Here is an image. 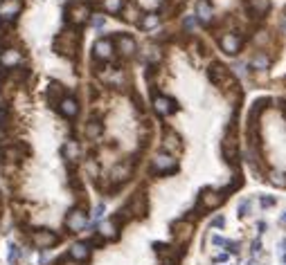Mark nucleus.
Returning <instances> with one entry per match:
<instances>
[{"label":"nucleus","mask_w":286,"mask_h":265,"mask_svg":"<svg viewBox=\"0 0 286 265\" xmlns=\"http://www.w3.org/2000/svg\"><path fill=\"white\" fill-rule=\"evenodd\" d=\"M176 166H178V162H176V158L169 153H158L153 158V171H158V173H169Z\"/></svg>","instance_id":"obj_3"},{"label":"nucleus","mask_w":286,"mask_h":265,"mask_svg":"<svg viewBox=\"0 0 286 265\" xmlns=\"http://www.w3.org/2000/svg\"><path fill=\"white\" fill-rule=\"evenodd\" d=\"M20 61H23V56H20V52L14 50V48L5 50L3 54H0V63H3L5 67H16Z\"/></svg>","instance_id":"obj_12"},{"label":"nucleus","mask_w":286,"mask_h":265,"mask_svg":"<svg viewBox=\"0 0 286 265\" xmlns=\"http://www.w3.org/2000/svg\"><path fill=\"white\" fill-rule=\"evenodd\" d=\"M124 20H126V23H138V9H135L133 5L124 9Z\"/></svg>","instance_id":"obj_29"},{"label":"nucleus","mask_w":286,"mask_h":265,"mask_svg":"<svg viewBox=\"0 0 286 265\" xmlns=\"http://www.w3.org/2000/svg\"><path fill=\"white\" fill-rule=\"evenodd\" d=\"M92 52H95V56H97V59L108 61V59H111V56H113V43H111V41H108V39H100V41H97V43H95V50H92Z\"/></svg>","instance_id":"obj_11"},{"label":"nucleus","mask_w":286,"mask_h":265,"mask_svg":"<svg viewBox=\"0 0 286 265\" xmlns=\"http://www.w3.org/2000/svg\"><path fill=\"white\" fill-rule=\"evenodd\" d=\"M268 65H270V61H268L266 54H255L252 56V67H257V70H268Z\"/></svg>","instance_id":"obj_24"},{"label":"nucleus","mask_w":286,"mask_h":265,"mask_svg":"<svg viewBox=\"0 0 286 265\" xmlns=\"http://www.w3.org/2000/svg\"><path fill=\"white\" fill-rule=\"evenodd\" d=\"M18 258H20V249H18V245H9V254H7V261H9V265H16L18 263Z\"/></svg>","instance_id":"obj_26"},{"label":"nucleus","mask_w":286,"mask_h":265,"mask_svg":"<svg viewBox=\"0 0 286 265\" xmlns=\"http://www.w3.org/2000/svg\"><path fill=\"white\" fill-rule=\"evenodd\" d=\"M270 182H273L275 186H286V173H282V171L270 173Z\"/></svg>","instance_id":"obj_28"},{"label":"nucleus","mask_w":286,"mask_h":265,"mask_svg":"<svg viewBox=\"0 0 286 265\" xmlns=\"http://www.w3.org/2000/svg\"><path fill=\"white\" fill-rule=\"evenodd\" d=\"M100 135H102V124L95 122V119H92V122H88V126H86V137H88V139H97Z\"/></svg>","instance_id":"obj_21"},{"label":"nucleus","mask_w":286,"mask_h":265,"mask_svg":"<svg viewBox=\"0 0 286 265\" xmlns=\"http://www.w3.org/2000/svg\"><path fill=\"white\" fill-rule=\"evenodd\" d=\"M160 56H163V54H160L158 48H147V50H144V61H149V63H158Z\"/></svg>","instance_id":"obj_25"},{"label":"nucleus","mask_w":286,"mask_h":265,"mask_svg":"<svg viewBox=\"0 0 286 265\" xmlns=\"http://www.w3.org/2000/svg\"><path fill=\"white\" fill-rule=\"evenodd\" d=\"M104 211H106V207H104V205H97V207H95V218H102Z\"/></svg>","instance_id":"obj_37"},{"label":"nucleus","mask_w":286,"mask_h":265,"mask_svg":"<svg viewBox=\"0 0 286 265\" xmlns=\"http://www.w3.org/2000/svg\"><path fill=\"white\" fill-rule=\"evenodd\" d=\"M212 16H214V14H212L210 3H207V0H199V3H196V18H199L201 23H210Z\"/></svg>","instance_id":"obj_14"},{"label":"nucleus","mask_w":286,"mask_h":265,"mask_svg":"<svg viewBox=\"0 0 286 265\" xmlns=\"http://www.w3.org/2000/svg\"><path fill=\"white\" fill-rule=\"evenodd\" d=\"M100 234L104 238H117V225L113 220H104L100 225Z\"/></svg>","instance_id":"obj_20"},{"label":"nucleus","mask_w":286,"mask_h":265,"mask_svg":"<svg viewBox=\"0 0 286 265\" xmlns=\"http://www.w3.org/2000/svg\"><path fill=\"white\" fill-rule=\"evenodd\" d=\"M282 252H286V241L282 243Z\"/></svg>","instance_id":"obj_44"},{"label":"nucleus","mask_w":286,"mask_h":265,"mask_svg":"<svg viewBox=\"0 0 286 265\" xmlns=\"http://www.w3.org/2000/svg\"><path fill=\"white\" fill-rule=\"evenodd\" d=\"M221 50L226 54H237L241 50V39L237 34H223L221 36Z\"/></svg>","instance_id":"obj_8"},{"label":"nucleus","mask_w":286,"mask_h":265,"mask_svg":"<svg viewBox=\"0 0 286 265\" xmlns=\"http://www.w3.org/2000/svg\"><path fill=\"white\" fill-rule=\"evenodd\" d=\"M50 99L54 101V103L61 101V86H59V83H52V88H50Z\"/></svg>","instance_id":"obj_30"},{"label":"nucleus","mask_w":286,"mask_h":265,"mask_svg":"<svg viewBox=\"0 0 286 265\" xmlns=\"http://www.w3.org/2000/svg\"><path fill=\"white\" fill-rule=\"evenodd\" d=\"M70 258L77 263H86L88 258H90V245L88 243H75V245L70 247Z\"/></svg>","instance_id":"obj_7"},{"label":"nucleus","mask_w":286,"mask_h":265,"mask_svg":"<svg viewBox=\"0 0 286 265\" xmlns=\"http://www.w3.org/2000/svg\"><path fill=\"white\" fill-rule=\"evenodd\" d=\"M235 67H237V72H239V74H241V77H246V70H243V65H241V63H237Z\"/></svg>","instance_id":"obj_42"},{"label":"nucleus","mask_w":286,"mask_h":265,"mask_svg":"<svg viewBox=\"0 0 286 265\" xmlns=\"http://www.w3.org/2000/svg\"><path fill=\"white\" fill-rule=\"evenodd\" d=\"M262 205H264V207H273V205H275V198H268V196H264V198H262Z\"/></svg>","instance_id":"obj_36"},{"label":"nucleus","mask_w":286,"mask_h":265,"mask_svg":"<svg viewBox=\"0 0 286 265\" xmlns=\"http://www.w3.org/2000/svg\"><path fill=\"white\" fill-rule=\"evenodd\" d=\"M59 243V236L50 230H36L32 234V245L39 247V249H50Z\"/></svg>","instance_id":"obj_1"},{"label":"nucleus","mask_w":286,"mask_h":265,"mask_svg":"<svg viewBox=\"0 0 286 265\" xmlns=\"http://www.w3.org/2000/svg\"><path fill=\"white\" fill-rule=\"evenodd\" d=\"M279 222H282V225H286V214H282V218H279Z\"/></svg>","instance_id":"obj_43"},{"label":"nucleus","mask_w":286,"mask_h":265,"mask_svg":"<svg viewBox=\"0 0 286 265\" xmlns=\"http://www.w3.org/2000/svg\"><path fill=\"white\" fill-rule=\"evenodd\" d=\"M104 23H106V20H104V16H95V18H92V25H95L97 29H102Z\"/></svg>","instance_id":"obj_33"},{"label":"nucleus","mask_w":286,"mask_h":265,"mask_svg":"<svg viewBox=\"0 0 286 265\" xmlns=\"http://www.w3.org/2000/svg\"><path fill=\"white\" fill-rule=\"evenodd\" d=\"M129 175H131V166L129 164H117L111 169V180L113 182H124V180H129Z\"/></svg>","instance_id":"obj_15"},{"label":"nucleus","mask_w":286,"mask_h":265,"mask_svg":"<svg viewBox=\"0 0 286 265\" xmlns=\"http://www.w3.org/2000/svg\"><path fill=\"white\" fill-rule=\"evenodd\" d=\"M20 12V0H0V18L12 23Z\"/></svg>","instance_id":"obj_5"},{"label":"nucleus","mask_w":286,"mask_h":265,"mask_svg":"<svg viewBox=\"0 0 286 265\" xmlns=\"http://www.w3.org/2000/svg\"><path fill=\"white\" fill-rule=\"evenodd\" d=\"M153 108H155V112L158 115H163V117H167V115H171L174 112V108H176V103L169 99V97H163V95H158L153 99Z\"/></svg>","instance_id":"obj_9"},{"label":"nucleus","mask_w":286,"mask_h":265,"mask_svg":"<svg viewBox=\"0 0 286 265\" xmlns=\"http://www.w3.org/2000/svg\"><path fill=\"white\" fill-rule=\"evenodd\" d=\"M169 139H174V135H169ZM165 146H169V148H178L180 144H178V142H165Z\"/></svg>","instance_id":"obj_39"},{"label":"nucleus","mask_w":286,"mask_h":265,"mask_svg":"<svg viewBox=\"0 0 286 265\" xmlns=\"http://www.w3.org/2000/svg\"><path fill=\"white\" fill-rule=\"evenodd\" d=\"M68 18H70V23L72 25H84L88 18H90V7L84 3H77V5H72V9H70V14H68Z\"/></svg>","instance_id":"obj_4"},{"label":"nucleus","mask_w":286,"mask_h":265,"mask_svg":"<svg viewBox=\"0 0 286 265\" xmlns=\"http://www.w3.org/2000/svg\"><path fill=\"white\" fill-rule=\"evenodd\" d=\"M66 155H68L70 160H77V158H79V144H77V142H68V144H66Z\"/></svg>","instance_id":"obj_27"},{"label":"nucleus","mask_w":286,"mask_h":265,"mask_svg":"<svg viewBox=\"0 0 286 265\" xmlns=\"http://www.w3.org/2000/svg\"><path fill=\"white\" fill-rule=\"evenodd\" d=\"M228 258H230V252H221V254H219V256H216V258H214V261H216V263H226V261H228Z\"/></svg>","instance_id":"obj_35"},{"label":"nucleus","mask_w":286,"mask_h":265,"mask_svg":"<svg viewBox=\"0 0 286 265\" xmlns=\"http://www.w3.org/2000/svg\"><path fill=\"white\" fill-rule=\"evenodd\" d=\"M259 249H262V243H259V241H255V243H252V252H255V254H257V252H259Z\"/></svg>","instance_id":"obj_40"},{"label":"nucleus","mask_w":286,"mask_h":265,"mask_svg":"<svg viewBox=\"0 0 286 265\" xmlns=\"http://www.w3.org/2000/svg\"><path fill=\"white\" fill-rule=\"evenodd\" d=\"M160 25V18H158V14H147L142 20H140V27L144 29V32H151V29H155Z\"/></svg>","instance_id":"obj_19"},{"label":"nucleus","mask_w":286,"mask_h":265,"mask_svg":"<svg viewBox=\"0 0 286 265\" xmlns=\"http://www.w3.org/2000/svg\"><path fill=\"white\" fill-rule=\"evenodd\" d=\"M194 25H196V18H185V27L187 29H194Z\"/></svg>","instance_id":"obj_38"},{"label":"nucleus","mask_w":286,"mask_h":265,"mask_svg":"<svg viewBox=\"0 0 286 265\" xmlns=\"http://www.w3.org/2000/svg\"><path fill=\"white\" fill-rule=\"evenodd\" d=\"M212 245H216V247H228V238H223V236H212Z\"/></svg>","instance_id":"obj_31"},{"label":"nucleus","mask_w":286,"mask_h":265,"mask_svg":"<svg viewBox=\"0 0 286 265\" xmlns=\"http://www.w3.org/2000/svg\"><path fill=\"white\" fill-rule=\"evenodd\" d=\"M88 225V216L81 209H72L70 214L66 216V227L70 232H84Z\"/></svg>","instance_id":"obj_2"},{"label":"nucleus","mask_w":286,"mask_h":265,"mask_svg":"<svg viewBox=\"0 0 286 265\" xmlns=\"http://www.w3.org/2000/svg\"><path fill=\"white\" fill-rule=\"evenodd\" d=\"M279 27H282V32L286 34V14L282 16V20H279Z\"/></svg>","instance_id":"obj_41"},{"label":"nucleus","mask_w":286,"mask_h":265,"mask_svg":"<svg viewBox=\"0 0 286 265\" xmlns=\"http://www.w3.org/2000/svg\"><path fill=\"white\" fill-rule=\"evenodd\" d=\"M122 7H124V0H104V9H106L108 14L122 12Z\"/></svg>","instance_id":"obj_23"},{"label":"nucleus","mask_w":286,"mask_h":265,"mask_svg":"<svg viewBox=\"0 0 286 265\" xmlns=\"http://www.w3.org/2000/svg\"><path fill=\"white\" fill-rule=\"evenodd\" d=\"M129 209H131L133 216H144L147 214V200H144V196L142 194L135 196V198L129 202Z\"/></svg>","instance_id":"obj_16"},{"label":"nucleus","mask_w":286,"mask_h":265,"mask_svg":"<svg viewBox=\"0 0 286 265\" xmlns=\"http://www.w3.org/2000/svg\"><path fill=\"white\" fill-rule=\"evenodd\" d=\"M223 225H226V218L223 216H216L214 220H212V227H223Z\"/></svg>","instance_id":"obj_34"},{"label":"nucleus","mask_w":286,"mask_h":265,"mask_svg":"<svg viewBox=\"0 0 286 265\" xmlns=\"http://www.w3.org/2000/svg\"><path fill=\"white\" fill-rule=\"evenodd\" d=\"M56 106H59V112L63 117H77V112H79V103H77L75 97H61V101Z\"/></svg>","instance_id":"obj_6"},{"label":"nucleus","mask_w":286,"mask_h":265,"mask_svg":"<svg viewBox=\"0 0 286 265\" xmlns=\"http://www.w3.org/2000/svg\"><path fill=\"white\" fill-rule=\"evenodd\" d=\"M210 79L214 81V83H221L223 79H226V67L219 65V63H214L210 67Z\"/></svg>","instance_id":"obj_22"},{"label":"nucleus","mask_w":286,"mask_h":265,"mask_svg":"<svg viewBox=\"0 0 286 265\" xmlns=\"http://www.w3.org/2000/svg\"><path fill=\"white\" fill-rule=\"evenodd\" d=\"M248 207H250V200H241V205H239L237 214H239V216H246V214H248Z\"/></svg>","instance_id":"obj_32"},{"label":"nucleus","mask_w":286,"mask_h":265,"mask_svg":"<svg viewBox=\"0 0 286 265\" xmlns=\"http://www.w3.org/2000/svg\"><path fill=\"white\" fill-rule=\"evenodd\" d=\"M201 202H203V209H216V207L223 202V196L219 194V191L207 189V191H203Z\"/></svg>","instance_id":"obj_10"},{"label":"nucleus","mask_w":286,"mask_h":265,"mask_svg":"<svg viewBox=\"0 0 286 265\" xmlns=\"http://www.w3.org/2000/svg\"><path fill=\"white\" fill-rule=\"evenodd\" d=\"M115 43H117V50L122 52L124 56H133V54H135V41L131 39V36H126V34H119Z\"/></svg>","instance_id":"obj_13"},{"label":"nucleus","mask_w":286,"mask_h":265,"mask_svg":"<svg viewBox=\"0 0 286 265\" xmlns=\"http://www.w3.org/2000/svg\"><path fill=\"white\" fill-rule=\"evenodd\" d=\"M223 153H226L228 162H235V160H237V148H235V139H232V133L226 135V142H223Z\"/></svg>","instance_id":"obj_17"},{"label":"nucleus","mask_w":286,"mask_h":265,"mask_svg":"<svg viewBox=\"0 0 286 265\" xmlns=\"http://www.w3.org/2000/svg\"><path fill=\"white\" fill-rule=\"evenodd\" d=\"M248 5H250V12L257 16H264L270 9V0H248Z\"/></svg>","instance_id":"obj_18"}]
</instances>
